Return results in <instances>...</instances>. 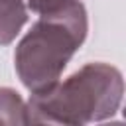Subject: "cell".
Listing matches in <instances>:
<instances>
[{
	"label": "cell",
	"mask_w": 126,
	"mask_h": 126,
	"mask_svg": "<svg viewBox=\"0 0 126 126\" xmlns=\"http://www.w3.org/2000/svg\"><path fill=\"white\" fill-rule=\"evenodd\" d=\"M26 22V0H0V45L12 43Z\"/></svg>",
	"instance_id": "3"
},
{
	"label": "cell",
	"mask_w": 126,
	"mask_h": 126,
	"mask_svg": "<svg viewBox=\"0 0 126 126\" xmlns=\"http://www.w3.org/2000/svg\"><path fill=\"white\" fill-rule=\"evenodd\" d=\"M28 112H30V110H28ZM24 126H57V124H51V122H45V120H41V118H35V116H32V114H30Z\"/></svg>",
	"instance_id": "6"
},
{
	"label": "cell",
	"mask_w": 126,
	"mask_h": 126,
	"mask_svg": "<svg viewBox=\"0 0 126 126\" xmlns=\"http://www.w3.org/2000/svg\"><path fill=\"white\" fill-rule=\"evenodd\" d=\"M28 116V102H24L20 93L0 87V126H24Z\"/></svg>",
	"instance_id": "4"
},
{
	"label": "cell",
	"mask_w": 126,
	"mask_h": 126,
	"mask_svg": "<svg viewBox=\"0 0 126 126\" xmlns=\"http://www.w3.org/2000/svg\"><path fill=\"white\" fill-rule=\"evenodd\" d=\"M98 126H124L120 120H114V122H104V124H98Z\"/></svg>",
	"instance_id": "7"
},
{
	"label": "cell",
	"mask_w": 126,
	"mask_h": 126,
	"mask_svg": "<svg viewBox=\"0 0 126 126\" xmlns=\"http://www.w3.org/2000/svg\"><path fill=\"white\" fill-rule=\"evenodd\" d=\"M122 94V73L110 63L96 61L32 94L28 110L32 116L57 126H89L116 114Z\"/></svg>",
	"instance_id": "1"
},
{
	"label": "cell",
	"mask_w": 126,
	"mask_h": 126,
	"mask_svg": "<svg viewBox=\"0 0 126 126\" xmlns=\"http://www.w3.org/2000/svg\"><path fill=\"white\" fill-rule=\"evenodd\" d=\"M75 2H79V0H26V6L32 12H35L39 16H45V14L65 10V8L73 6Z\"/></svg>",
	"instance_id": "5"
},
{
	"label": "cell",
	"mask_w": 126,
	"mask_h": 126,
	"mask_svg": "<svg viewBox=\"0 0 126 126\" xmlns=\"http://www.w3.org/2000/svg\"><path fill=\"white\" fill-rule=\"evenodd\" d=\"M87 32L89 16L81 2L39 16L14 51V65L22 85L32 94L55 85L87 39Z\"/></svg>",
	"instance_id": "2"
}]
</instances>
